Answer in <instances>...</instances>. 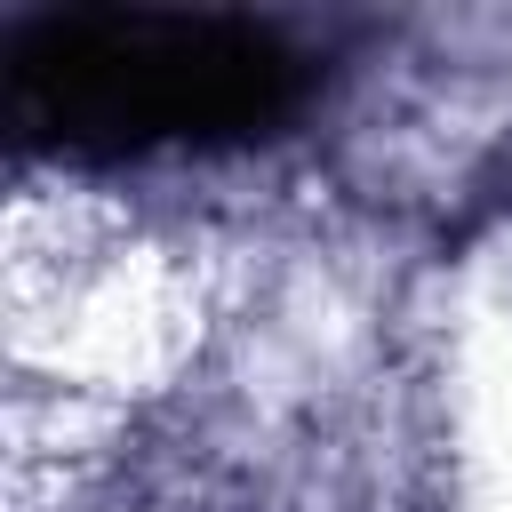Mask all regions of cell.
Returning a JSON list of instances; mask_svg holds the SVG:
<instances>
[{
    "label": "cell",
    "mask_w": 512,
    "mask_h": 512,
    "mask_svg": "<svg viewBox=\"0 0 512 512\" xmlns=\"http://www.w3.org/2000/svg\"><path fill=\"white\" fill-rule=\"evenodd\" d=\"M312 96V56L248 16L192 8H48L0 40L8 128L48 152L240 144Z\"/></svg>",
    "instance_id": "obj_1"
}]
</instances>
